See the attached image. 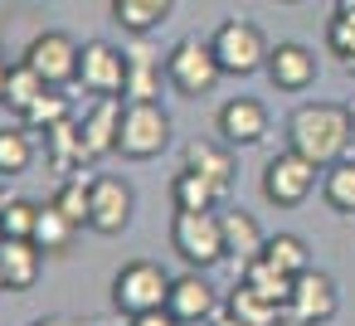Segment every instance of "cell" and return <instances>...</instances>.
I'll return each mask as SVG.
<instances>
[{
    "instance_id": "obj_5",
    "label": "cell",
    "mask_w": 355,
    "mask_h": 326,
    "mask_svg": "<svg viewBox=\"0 0 355 326\" xmlns=\"http://www.w3.org/2000/svg\"><path fill=\"white\" fill-rule=\"evenodd\" d=\"M209 49H214L219 69H224V74H234V78H248V74L268 69V54H272V49H268V40H263V30H258V25H248V20H224V25L214 30Z\"/></svg>"
},
{
    "instance_id": "obj_12",
    "label": "cell",
    "mask_w": 355,
    "mask_h": 326,
    "mask_svg": "<svg viewBox=\"0 0 355 326\" xmlns=\"http://www.w3.org/2000/svg\"><path fill=\"white\" fill-rule=\"evenodd\" d=\"M117 132H122V98H98L83 117H78V137H83V161H103L117 151Z\"/></svg>"
},
{
    "instance_id": "obj_32",
    "label": "cell",
    "mask_w": 355,
    "mask_h": 326,
    "mask_svg": "<svg viewBox=\"0 0 355 326\" xmlns=\"http://www.w3.org/2000/svg\"><path fill=\"white\" fill-rule=\"evenodd\" d=\"M326 49H331V59H340L345 69H355V15H331L326 20Z\"/></svg>"
},
{
    "instance_id": "obj_9",
    "label": "cell",
    "mask_w": 355,
    "mask_h": 326,
    "mask_svg": "<svg viewBox=\"0 0 355 326\" xmlns=\"http://www.w3.org/2000/svg\"><path fill=\"white\" fill-rule=\"evenodd\" d=\"M78 59H83V49H78L64 30H44V35H35L30 49H25V64H30L49 88L78 83Z\"/></svg>"
},
{
    "instance_id": "obj_22",
    "label": "cell",
    "mask_w": 355,
    "mask_h": 326,
    "mask_svg": "<svg viewBox=\"0 0 355 326\" xmlns=\"http://www.w3.org/2000/svg\"><path fill=\"white\" fill-rule=\"evenodd\" d=\"M243 282H248L253 292H263L268 302L287 307V297H292V282H297V277H292V273H282L272 258H263V253H258V258H248V263H243Z\"/></svg>"
},
{
    "instance_id": "obj_37",
    "label": "cell",
    "mask_w": 355,
    "mask_h": 326,
    "mask_svg": "<svg viewBox=\"0 0 355 326\" xmlns=\"http://www.w3.org/2000/svg\"><path fill=\"white\" fill-rule=\"evenodd\" d=\"M336 10L340 15H355V0H336Z\"/></svg>"
},
{
    "instance_id": "obj_43",
    "label": "cell",
    "mask_w": 355,
    "mask_h": 326,
    "mask_svg": "<svg viewBox=\"0 0 355 326\" xmlns=\"http://www.w3.org/2000/svg\"><path fill=\"white\" fill-rule=\"evenodd\" d=\"M350 122H355V108H350Z\"/></svg>"
},
{
    "instance_id": "obj_8",
    "label": "cell",
    "mask_w": 355,
    "mask_h": 326,
    "mask_svg": "<svg viewBox=\"0 0 355 326\" xmlns=\"http://www.w3.org/2000/svg\"><path fill=\"white\" fill-rule=\"evenodd\" d=\"M336 307H340L336 282H331L326 273L306 268V273H297V282H292V297H287V307H282V321H287V326H326V321L336 316Z\"/></svg>"
},
{
    "instance_id": "obj_3",
    "label": "cell",
    "mask_w": 355,
    "mask_h": 326,
    "mask_svg": "<svg viewBox=\"0 0 355 326\" xmlns=\"http://www.w3.org/2000/svg\"><path fill=\"white\" fill-rule=\"evenodd\" d=\"M166 78H171V88H175L180 98H209V93L219 88L224 69H219V59H214L209 44L180 40V44H171V54H166Z\"/></svg>"
},
{
    "instance_id": "obj_18",
    "label": "cell",
    "mask_w": 355,
    "mask_h": 326,
    "mask_svg": "<svg viewBox=\"0 0 355 326\" xmlns=\"http://www.w3.org/2000/svg\"><path fill=\"white\" fill-rule=\"evenodd\" d=\"M40 137H44V156H49L54 175H73V171L88 166V161H83V137H78V122H73V117L54 122V127L40 132Z\"/></svg>"
},
{
    "instance_id": "obj_33",
    "label": "cell",
    "mask_w": 355,
    "mask_h": 326,
    "mask_svg": "<svg viewBox=\"0 0 355 326\" xmlns=\"http://www.w3.org/2000/svg\"><path fill=\"white\" fill-rule=\"evenodd\" d=\"M35 219H40V205L10 200L6 214H0V229H6V239H35Z\"/></svg>"
},
{
    "instance_id": "obj_29",
    "label": "cell",
    "mask_w": 355,
    "mask_h": 326,
    "mask_svg": "<svg viewBox=\"0 0 355 326\" xmlns=\"http://www.w3.org/2000/svg\"><path fill=\"white\" fill-rule=\"evenodd\" d=\"M35 132L30 127H0V175H20L35 161Z\"/></svg>"
},
{
    "instance_id": "obj_13",
    "label": "cell",
    "mask_w": 355,
    "mask_h": 326,
    "mask_svg": "<svg viewBox=\"0 0 355 326\" xmlns=\"http://www.w3.org/2000/svg\"><path fill=\"white\" fill-rule=\"evenodd\" d=\"M132 224V185L117 175H93V224L98 234H122Z\"/></svg>"
},
{
    "instance_id": "obj_42",
    "label": "cell",
    "mask_w": 355,
    "mask_h": 326,
    "mask_svg": "<svg viewBox=\"0 0 355 326\" xmlns=\"http://www.w3.org/2000/svg\"><path fill=\"white\" fill-rule=\"evenodd\" d=\"M0 292H6V277H0Z\"/></svg>"
},
{
    "instance_id": "obj_17",
    "label": "cell",
    "mask_w": 355,
    "mask_h": 326,
    "mask_svg": "<svg viewBox=\"0 0 355 326\" xmlns=\"http://www.w3.org/2000/svg\"><path fill=\"white\" fill-rule=\"evenodd\" d=\"M40 263H44V248L35 239H6L0 243V277H6V292H30L40 282Z\"/></svg>"
},
{
    "instance_id": "obj_15",
    "label": "cell",
    "mask_w": 355,
    "mask_h": 326,
    "mask_svg": "<svg viewBox=\"0 0 355 326\" xmlns=\"http://www.w3.org/2000/svg\"><path fill=\"white\" fill-rule=\"evenodd\" d=\"M268 78H272V88H282V93H306L311 83H316V54L306 49V44H277L272 54H268Z\"/></svg>"
},
{
    "instance_id": "obj_4",
    "label": "cell",
    "mask_w": 355,
    "mask_h": 326,
    "mask_svg": "<svg viewBox=\"0 0 355 326\" xmlns=\"http://www.w3.org/2000/svg\"><path fill=\"white\" fill-rule=\"evenodd\" d=\"M171 146V117L161 103H127L122 108V132H117V151L127 161H151Z\"/></svg>"
},
{
    "instance_id": "obj_20",
    "label": "cell",
    "mask_w": 355,
    "mask_h": 326,
    "mask_svg": "<svg viewBox=\"0 0 355 326\" xmlns=\"http://www.w3.org/2000/svg\"><path fill=\"white\" fill-rule=\"evenodd\" d=\"M185 171H200V175H209L224 195H229V185H234V161H229V141L219 146V141H190L185 146Z\"/></svg>"
},
{
    "instance_id": "obj_34",
    "label": "cell",
    "mask_w": 355,
    "mask_h": 326,
    "mask_svg": "<svg viewBox=\"0 0 355 326\" xmlns=\"http://www.w3.org/2000/svg\"><path fill=\"white\" fill-rule=\"evenodd\" d=\"M127 326H180L166 307H156V311H141V316H127Z\"/></svg>"
},
{
    "instance_id": "obj_39",
    "label": "cell",
    "mask_w": 355,
    "mask_h": 326,
    "mask_svg": "<svg viewBox=\"0 0 355 326\" xmlns=\"http://www.w3.org/2000/svg\"><path fill=\"white\" fill-rule=\"evenodd\" d=\"M6 205H10V195H6V190H0V214H6Z\"/></svg>"
},
{
    "instance_id": "obj_31",
    "label": "cell",
    "mask_w": 355,
    "mask_h": 326,
    "mask_svg": "<svg viewBox=\"0 0 355 326\" xmlns=\"http://www.w3.org/2000/svg\"><path fill=\"white\" fill-rule=\"evenodd\" d=\"M44 88H49V83H44V78H40V74H35V69H30V64L20 59V64L10 69V78H6V108L25 112V108H30V103H35V98H40Z\"/></svg>"
},
{
    "instance_id": "obj_14",
    "label": "cell",
    "mask_w": 355,
    "mask_h": 326,
    "mask_svg": "<svg viewBox=\"0 0 355 326\" xmlns=\"http://www.w3.org/2000/svg\"><path fill=\"white\" fill-rule=\"evenodd\" d=\"M219 137L229 146H258L268 137V108L258 98H229L219 108Z\"/></svg>"
},
{
    "instance_id": "obj_10",
    "label": "cell",
    "mask_w": 355,
    "mask_h": 326,
    "mask_svg": "<svg viewBox=\"0 0 355 326\" xmlns=\"http://www.w3.org/2000/svg\"><path fill=\"white\" fill-rule=\"evenodd\" d=\"M78 83H83L93 98H117V93L127 88V49H112L107 40L83 44V59H78Z\"/></svg>"
},
{
    "instance_id": "obj_24",
    "label": "cell",
    "mask_w": 355,
    "mask_h": 326,
    "mask_svg": "<svg viewBox=\"0 0 355 326\" xmlns=\"http://www.w3.org/2000/svg\"><path fill=\"white\" fill-rule=\"evenodd\" d=\"M224 311H234V316L248 321V326H282V307L268 302L263 292H253L248 282H239V287L229 292V307H224Z\"/></svg>"
},
{
    "instance_id": "obj_16",
    "label": "cell",
    "mask_w": 355,
    "mask_h": 326,
    "mask_svg": "<svg viewBox=\"0 0 355 326\" xmlns=\"http://www.w3.org/2000/svg\"><path fill=\"white\" fill-rule=\"evenodd\" d=\"M166 311H171L180 326H190V321H209V316L219 311V302H214V287H209L200 273H185V277H171Z\"/></svg>"
},
{
    "instance_id": "obj_23",
    "label": "cell",
    "mask_w": 355,
    "mask_h": 326,
    "mask_svg": "<svg viewBox=\"0 0 355 326\" xmlns=\"http://www.w3.org/2000/svg\"><path fill=\"white\" fill-rule=\"evenodd\" d=\"M171 200H175V209H214V205L224 200V190H219L209 175L180 166V175L171 180Z\"/></svg>"
},
{
    "instance_id": "obj_35",
    "label": "cell",
    "mask_w": 355,
    "mask_h": 326,
    "mask_svg": "<svg viewBox=\"0 0 355 326\" xmlns=\"http://www.w3.org/2000/svg\"><path fill=\"white\" fill-rule=\"evenodd\" d=\"M209 326H248V321H239L234 311H214V316H209Z\"/></svg>"
},
{
    "instance_id": "obj_2",
    "label": "cell",
    "mask_w": 355,
    "mask_h": 326,
    "mask_svg": "<svg viewBox=\"0 0 355 326\" xmlns=\"http://www.w3.org/2000/svg\"><path fill=\"white\" fill-rule=\"evenodd\" d=\"M171 243H175V253H180L190 268H209V263L229 258V253H224V224H219L214 209H175V219H171Z\"/></svg>"
},
{
    "instance_id": "obj_38",
    "label": "cell",
    "mask_w": 355,
    "mask_h": 326,
    "mask_svg": "<svg viewBox=\"0 0 355 326\" xmlns=\"http://www.w3.org/2000/svg\"><path fill=\"white\" fill-rule=\"evenodd\" d=\"M6 78H10V69H6V64H0V103H6Z\"/></svg>"
},
{
    "instance_id": "obj_36",
    "label": "cell",
    "mask_w": 355,
    "mask_h": 326,
    "mask_svg": "<svg viewBox=\"0 0 355 326\" xmlns=\"http://www.w3.org/2000/svg\"><path fill=\"white\" fill-rule=\"evenodd\" d=\"M30 326H88V321H73V316H44V321H30Z\"/></svg>"
},
{
    "instance_id": "obj_7",
    "label": "cell",
    "mask_w": 355,
    "mask_h": 326,
    "mask_svg": "<svg viewBox=\"0 0 355 326\" xmlns=\"http://www.w3.org/2000/svg\"><path fill=\"white\" fill-rule=\"evenodd\" d=\"M316 171L321 166H311L302 151H277L268 166H263V195H268V205H277V209H292V205H302L311 190H316Z\"/></svg>"
},
{
    "instance_id": "obj_30",
    "label": "cell",
    "mask_w": 355,
    "mask_h": 326,
    "mask_svg": "<svg viewBox=\"0 0 355 326\" xmlns=\"http://www.w3.org/2000/svg\"><path fill=\"white\" fill-rule=\"evenodd\" d=\"M263 258H272L282 273H306L311 268V248H306V239H297V234H272L268 243H263Z\"/></svg>"
},
{
    "instance_id": "obj_19",
    "label": "cell",
    "mask_w": 355,
    "mask_h": 326,
    "mask_svg": "<svg viewBox=\"0 0 355 326\" xmlns=\"http://www.w3.org/2000/svg\"><path fill=\"white\" fill-rule=\"evenodd\" d=\"M219 224H224V253L243 268L248 258H258L263 253V243H268V234L258 229V219L253 214H243V209H224L219 214Z\"/></svg>"
},
{
    "instance_id": "obj_6",
    "label": "cell",
    "mask_w": 355,
    "mask_h": 326,
    "mask_svg": "<svg viewBox=\"0 0 355 326\" xmlns=\"http://www.w3.org/2000/svg\"><path fill=\"white\" fill-rule=\"evenodd\" d=\"M166 297H171V273L166 268H156V263H127L117 277H112V307L122 311V316H141V311H156V307H166Z\"/></svg>"
},
{
    "instance_id": "obj_40",
    "label": "cell",
    "mask_w": 355,
    "mask_h": 326,
    "mask_svg": "<svg viewBox=\"0 0 355 326\" xmlns=\"http://www.w3.org/2000/svg\"><path fill=\"white\" fill-rule=\"evenodd\" d=\"M282 6H302V0H282Z\"/></svg>"
},
{
    "instance_id": "obj_11",
    "label": "cell",
    "mask_w": 355,
    "mask_h": 326,
    "mask_svg": "<svg viewBox=\"0 0 355 326\" xmlns=\"http://www.w3.org/2000/svg\"><path fill=\"white\" fill-rule=\"evenodd\" d=\"M161 83H171V78H166V64H161V54L146 44V35H137V40L127 44V88H122V98H127V103H156V98H161Z\"/></svg>"
},
{
    "instance_id": "obj_27",
    "label": "cell",
    "mask_w": 355,
    "mask_h": 326,
    "mask_svg": "<svg viewBox=\"0 0 355 326\" xmlns=\"http://www.w3.org/2000/svg\"><path fill=\"white\" fill-rule=\"evenodd\" d=\"M321 195H326L331 209L355 214V161H350V156L336 161V166H326V175H321Z\"/></svg>"
},
{
    "instance_id": "obj_41",
    "label": "cell",
    "mask_w": 355,
    "mask_h": 326,
    "mask_svg": "<svg viewBox=\"0 0 355 326\" xmlns=\"http://www.w3.org/2000/svg\"><path fill=\"white\" fill-rule=\"evenodd\" d=\"M0 243H6V229H0Z\"/></svg>"
},
{
    "instance_id": "obj_28",
    "label": "cell",
    "mask_w": 355,
    "mask_h": 326,
    "mask_svg": "<svg viewBox=\"0 0 355 326\" xmlns=\"http://www.w3.org/2000/svg\"><path fill=\"white\" fill-rule=\"evenodd\" d=\"M64 117H73V112H69V98H64L59 88H44V93L20 112V127H30V132L40 137V132H49V127L64 122Z\"/></svg>"
},
{
    "instance_id": "obj_26",
    "label": "cell",
    "mask_w": 355,
    "mask_h": 326,
    "mask_svg": "<svg viewBox=\"0 0 355 326\" xmlns=\"http://www.w3.org/2000/svg\"><path fill=\"white\" fill-rule=\"evenodd\" d=\"M54 205L83 229V224H93V180H83L78 171L73 175H64L59 180V190H54Z\"/></svg>"
},
{
    "instance_id": "obj_21",
    "label": "cell",
    "mask_w": 355,
    "mask_h": 326,
    "mask_svg": "<svg viewBox=\"0 0 355 326\" xmlns=\"http://www.w3.org/2000/svg\"><path fill=\"white\" fill-rule=\"evenodd\" d=\"M175 10V0H112V20L127 35H151L156 25H166Z\"/></svg>"
},
{
    "instance_id": "obj_1",
    "label": "cell",
    "mask_w": 355,
    "mask_h": 326,
    "mask_svg": "<svg viewBox=\"0 0 355 326\" xmlns=\"http://www.w3.org/2000/svg\"><path fill=\"white\" fill-rule=\"evenodd\" d=\"M350 137H355V122H350V112L345 108H336V103H306V108H297L292 117H287V146L292 151H302L311 166H336V161H345V151H350Z\"/></svg>"
},
{
    "instance_id": "obj_25",
    "label": "cell",
    "mask_w": 355,
    "mask_h": 326,
    "mask_svg": "<svg viewBox=\"0 0 355 326\" xmlns=\"http://www.w3.org/2000/svg\"><path fill=\"white\" fill-rule=\"evenodd\" d=\"M73 234H78V224L49 200V205L40 209V219H35V243H40L44 253H64V248L73 243Z\"/></svg>"
}]
</instances>
